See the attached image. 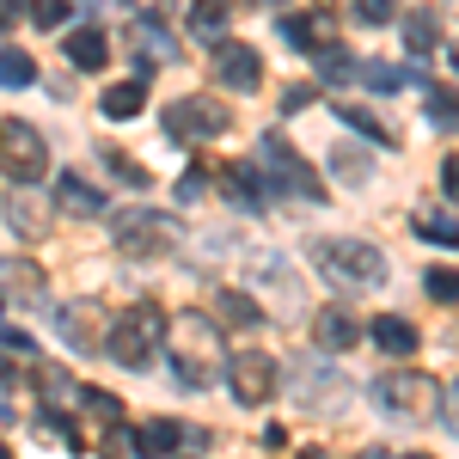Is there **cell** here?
Here are the masks:
<instances>
[{
	"instance_id": "8fae6325",
	"label": "cell",
	"mask_w": 459,
	"mask_h": 459,
	"mask_svg": "<svg viewBox=\"0 0 459 459\" xmlns=\"http://www.w3.org/2000/svg\"><path fill=\"white\" fill-rule=\"evenodd\" d=\"M221 190H227V203H239V209H264V203H270V184H264V172H257L251 160H233V166L221 172Z\"/></svg>"
},
{
	"instance_id": "ffe728a7",
	"label": "cell",
	"mask_w": 459,
	"mask_h": 459,
	"mask_svg": "<svg viewBox=\"0 0 459 459\" xmlns=\"http://www.w3.org/2000/svg\"><path fill=\"white\" fill-rule=\"evenodd\" d=\"M135 110H147V80H142V74L117 80V86L105 92V117H117V123H123V117H135Z\"/></svg>"
},
{
	"instance_id": "8992f818",
	"label": "cell",
	"mask_w": 459,
	"mask_h": 459,
	"mask_svg": "<svg viewBox=\"0 0 459 459\" xmlns=\"http://www.w3.org/2000/svg\"><path fill=\"white\" fill-rule=\"evenodd\" d=\"M227 129H233V117H227V105L209 99V92H190V99L166 105V135H172V142H214V135H227Z\"/></svg>"
},
{
	"instance_id": "9a60e30c",
	"label": "cell",
	"mask_w": 459,
	"mask_h": 459,
	"mask_svg": "<svg viewBox=\"0 0 459 459\" xmlns=\"http://www.w3.org/2000/svg\"><path fill=\"white\" fill-rule=\"evenodd\" d=\"M337 123H350L355 135H368V142H380V147H398V129H386V123H380V117H374V110L368 105H350V99H337Z\"/></svg>"
},
{
	"instance_id": "ee69618b",
	"label": "cell",
	"mask_w": 459,
	"mask_h": 459,
	"mask_svg": "<svg viewBox=\"0 0 459 459\" xmlns=\"http://www.w3.org/2000/svg\"><path fill=\"white\" fill-rule=\"evenodd\" d=\"M264 6H288V0H264Z\"/></svg>"
},
{
	"instance_id": "f1b7e54d",
	"label": "cell",
	"mask_w": 459,
	"mask_h": 459,
	"mask_svg": "<svg viewBox=\"0 0 459 459\" xmlns=\"http://www.w3.org/2000/svg\"><path fill=\"white\" fill-rule=\"evenodd\" d=\"M355 74H361V80H368L374 92H398V86L411 80V74H404V68H392V62H355Z\"/></svg>"
},
{
	"instance_id": "e0dca14e",
	"label": "cell",
	"mask_w": 459,
	"mask_h": 459,
	"mask_svg": "<svg viewBox=\"0 0 459 459\" xmlns=\"http://www.w3.org/2000/svg\"><path fill=\"white\" fill-rule=\"evenodd\" d=\"M135 441H142V454L166 459V454H178V447H184L190 435H184V429H178L172 417H147V423H142V435H135Z\"/></svg>"
},
{
	"instance_id": "d4e9b609",
	"label": "cell",
	"mask_w": 459,
	"mask_h": 459,
	"mask_svg": "<svg viewBox=\"0 0 459 459\" xmlns=\"http://www.w3.org/2000/svg\"><path fill=\"white\" fill-rule=\"evenodd\" d=\"M404 43H411V56H429V49L441 43V25H435V13H423V6H417V13L404 19Z\"/></svg>"
},
{
	"instance_id": "4dcf8cb0",
	"label": "cell",
	"mask_w": 459,
	"mask_h": 459,
	"mask_svg": "<svg viewBox=\"0 0 459 459\" xmlns=\"http://www.w3.org/2000/svg\"><path fill=\"white\" fill-rule=\"evenodd\" d=\"M429 117H435V123H441V129H459V99L454 92H447V86H429Z\"/></svg>"
},
{
	"instance_id": "d6986e66",
	"label": "cell",
	"mask_w": 459,
	"mask_h": 459,
	"mask_svg": "<svg viewBox=\"0 0 459 459\" xmlns=\"http://www.w3.org/2000/svg\"><path fill=\"white\" fill-rule=\"evenodd\" d=\"M6 221H13V233H19V239H37V233H43V203H37L25 184L6 196Z\"/></svg>"
},
{
	"instance_id": "74e56055",
	"label": "cell",
	"mask_w": 459,
	"mask_h": 459,
	"mask_svg": "<svg viewBox=\"0 0 459 459\" xmlns=\"http://www.w3.org/2000/svg\"><path fill=\"white\" fill-rule=\"evenodd\" d=\"M0 350H13V355H31V337H25V331H13V325H0Z\"/></svg>"
},
{
	"instance_id": "ab89813d",
	"label": "cell",
	"mask_w": 459,
	"mask_h": 459,
	"mask_svg": "<svg viewBox=\"0 0 459 459\" xmlns=\"http://www.w3.org/2000/svg\"><path fill=\"white\" fill-rule=\"evenodd\" d=\"M441 411H447V423L459 429V380H454V392H441Z\"/></svg>"
},
{
	"instance_id": "8d00e7d4",
	"label": "cell",
	"mask_w": 459,
	"mask_h": 459,
	"mask_svg": "<svg viewBox=\"0 0 459 459\" xmlns=\"http://www.w3.org/2000/svg\"><path fill=\"white\" fill-rule=\"evenodd\" d=\"M441 190H447V203H459V153L441 160Z\"/></svg>"
},
{
	"instance_id": "277c9868",
	"label": "cell",
	"mask_w": 459,
	"mask_h": 459,
	"mask_svg": "<svg viewBox=\"0 0 459 459\" xmlns=\"http://www.w3.org/2000/svg\"><path fill=\"white\" fill-rule=\"evenodd\" d=\"M160 337H166V318H160V307H135V313H123L117 325H110L105 350H110V361H123V368H142V361H153Z\"/></svg>"
},
{
	"instance_id": "4fadbf2b",
	"label": "cell",
	"mask_w": 459,
	"mask_h": 459,
	"mask_svg": "<svg viewBox=\"0 0 459 459\" xmlns=\"http://www.w3.org/2000/svg\"><path fill=\"white\" fill-rule=\"evenodd\" d=\"M68 62L86 74H99L110 62V37L99 31V25H80V31H68Z\"/></svg>"
},
{
	"instance_id": "d6a6232c",
	"label": "cell",
	"mask_w": 459,
	"mask_h": 459,
	"mask_svg": "<svg viewBox=\"0 0 459 459\" xmlns=\"http://www.w3.org/2000/svg\"><path fill=\"white\" fill-rule=\"evenodd\" d=\"M105 166H110V172H117V178H123L129 190H142V184H147V172H142V166H135V160H123L117 147H105Z\"/></svg>"
},
{
	"instance_id": "60d3db41",
	"label": "cell",
	"mask_w": 459,
	"mask_h": 459,
	"mask_svg": "<svg viewBox=\"0 0 459 459\" xmlns=\"http://www.w3.org/2000/svg\"><path fill=\"white\" fill-rule=\"evenodd\" d=\"M300 459H331V454H325V447H300Z\"/></svg>"
},
{
	"instance_id": "484cf974",
	"label": "cell",
	"mask_w": 459,
	"mask_h": 459,
	"mask_svg": "<svg viewBox=\"0 0 459 459\" xmlns=\"http://www.w3.org/2000/svg\"><path fill=\"white\" fill-rule=\"evenodd\" d=\"M37 80V62H31V49H0V86H31Z\"/></svg>"
},
{
	"instance_id": "f35d334b",
	"label": "cell",
	"mask_w": 459,
	"mask_h": 459,
	"mask_svg": "<svg viewBox=\"0 0 459 459\" xmlns=\"http://www.w3.org/2000/svg\"><path fill=\"white\" fill-rule=\"evenodd\" d=\"M313 105V86H288V99H282V110H307Z\"/></svg>"
},
{
	"instance_id": "ba28073f",
	"label": "cell",
	"mask_w": 459,
	"mask_h": 459,
	"mask_svg": "<svg viewBox=\"0 0 459 459\" xmlns=\"http://www.w3.org/2000/svg\"><path fill=\"white\" fill-rule=\"evenodd\" d=\"M172 239H178V221L160 209H135L117 221V246L129 257H160V251H172Z\"/></svg>"
},
{
	"instance_id": "7dc6e473",
	"label": "cell",
	"mask_w": 459,
	"mask_h": 459,
	"mask_svg": "<svg viewBox=\"0 0 459 459\" xmlns=\"http://www.w3.org/2000/svg\"><path fill=\"white\" fill-rule=\"evenodd\" d=\"M404 459H429V454H404Z\"/></svg>"
},
{
	"instance_id": "7a4b0ae2",
	"label": "cell",
	"mask_w": 459,
	"mask_h": 459,
	"mask_svg": "<svg viewBox=\"0 0 459 459\" xmlns=\"http://www.w3.org/2000/svg\"><path fill=\"white\" fill-rule=\"evenodd\" d=\"M307 257H313L337 288H380L386 282V257L368 246V239H313Z\"/></svg>"
},
{
	"instance_id": "9c48e42d",
	"label": "cell",
	"mask_w": 459,
	"mask_h": 459,
	"mask_svg": "<svg viewBox=\"0 0 459 459\" xmlns=\"http://www.w3.org/2000/svg\"><path fill=\"white\" fill-rule=\"evenodd\" d=\"M227 386H233V398L251 404V411H257V404H270V392H276V361H270L264 350L233 355V361H227Z\"/></svg>"
},
{
	"instance_id": "f6af8a7d",
	"label": "cell",
	"mask_w": 459,
	"mask_h": 459,
	"mask_svg": "<svg viewBox=\"0 0 459 459\" xmlns=\"http://www.w3.org/2000/svg\"><path fill=\"white\" fill-rule=\"evenodd\" d=\"M0 459H13V447H0Z\"/></svg>"
},
{
	"instance_id": "d590c367",
	"label": "cell",
	"mask_w": 459,
	"mask_h": 459,
	"mask_svg": "<svg viewBox=\"0 0 459 459\" xmlns=\"http://www.w3.org/2000/svg\"><path fill=\"white\" fill-rule=\"evenodd\" d=\"M203 190H209V166H190V172H184V184H178V203H196Z\"/></svg>"
},
{
	"instance_id": "7bdbcfd3",
	"label": "cell",
	"mask_w": 459,
	"mask_h": 459,
	"mask_svg": "<svg viewBox=\"0 0 459 459\" xmlns=\"http://www.w3.org/2000/svg\"><path fill=\"white\" fill-rule=\"evenodd\" d=\"M361 459H386V454H380V447H368V454H361Z\"/></svg>"
},
{
	"instance_id": "603a6c76",
	"label": "cell",
	"mask_w": 459,
	"mask_h": 459,
	"mask_svg": "<svg viewBox=\"0 0 459 459\" xmlns=\"http://www.w3.org/2000/svg\"><path fill=\"white\" fill-rule=\"evenodd\" d=\"M417 239L459 251V221H454V214H441V209H423V214H417Z\"/></svg>"
},
{
	"instance_id": "3957f363",
	"label": "cell",
	"mask_w": 459,
	"mask_h": 459,
	"mask_svg": "<svg viewBox=\"0 0 459 459\" xmlns=\"http://www.w3.org/2000/svg\"><path fill=\"white\" fill-rule=\"evenodd\" d=\"M374 398H380V411L398 417V423H435V411H441V386H435V374H417V368L380 374V380H374Z\"/></svg>"
},
{
	"instance_id": "836d02e7",
	"label": "cell",
	"mask_w": 459,
	"mask_h": 459,
	"mask_svg": "<svg viewBox=\"0 0 459 459\" xmlns=\"http://www.w3.org/2000/svg\"><path fill=\"white\" fill-rule=\"evenodd\" d=\"M31 19H37V25H49V31L68 25V0H31Z\"/></svg>"
},
{
	"instance_id": "f546056e",
	"label": "cell",
	"mask_w": 459,
	"mask_h": 459,
	"mask_svg": "<svg viewBox=\"0 0 459 459\" xmlns=\"http://www.w3.org/2000/svg\"><path fill=\"white\" fill-rule=\"evenodd\" d=\"M423 288H429V300H441V307H454L459 300V270H423Z\"/></svg>"
},
{
	"instance_id": "bcb514c9",
	"label": "cell",
	"mask_w": 459,
	"mask_h": 459,
	"mask_svg": "<svg viewBox=\"0 0 459 459\" xmlns=\"http://www.w3.org/2000/svg\"><path fill=\"white\" fill-rule=\"evenodd\" d=\"M454 68H459V43H454Z\"/></svg>"
},
{
	"instance_id": "5bb4252c",
	"label": "cell",
	"mask_w": 459,
	"mask_h": 459,
	"mask_svg": "<svg viewBox=\"0 0 459 459\" xmlns=\"http://www.w3.org/2000/svg\"><path fill=\"white\" fill-rule=\"evenodd\" d=\"M313 343H318V350H331V355H343V350H355V343H361V325H355L350 313H318Z\"/></svg>"
},
{
	"instance_id": "52a82bcc",
	"label": "cell",
	"mask_w": 459,
	"mask_h": 459,
	"mask_svg": "<svg viewBox=\"0 0 459 459\" xmlns=\"http://www.w3.org/2000/svg\"><path fill=\"white\" fill-rule=\"evenodd\" d=\"M0 172L13 184H37L49 172V147H43V135L31 123H0Z\"/></svg>"
},
{
	"instance_id": "b9f144b4",
	"label": "cell",
	"mask_w": 459,
	"mask_h": 459,
	"mask_svg": "<svg viewBox=\"0 0 459 459\" xmlns=\"http://www.w3.org/2000/svg\"><path fill=\"white\" fill-rule=\"evenodd\" d=\"M6 13H13V6H6V0H0V31H6Z\"/></svg>"
},
{
	"instance_id": "7402d4cb",
	"label": "cell",
	"mask_w": 459,
	"mask_h": 459,
	"mask_svg": "<svg viewBox=\"0 0 459 459\" xmlns=\"http://www.w3.org/2000/svg\"><path fill=\"white\" fill-rule=\"evenodd\" d=\"M56 203L68 214H99L105 209V196L92 190V184H80V172H62V184H56Z\"/></svg>"
},
{
	"instance_id": "4316f807",
	"label": "cell",
	"mask_w": 459,
	"mask_h": 459,
	"mask_svg": "<svg viewBox=\"0 0 459 459\" xmlns=\"http://www.w3.org/2000/svg\"><path fill=\"white\" fill-rule=\"evenodd\" d=\"M190 31L196 37H221L227 31V0H190Z\"/></svg>"
},
{
	"instance_id": "cb8c5ba5",
	"label": "cell",
	"mask_w": 459,
	"mask_h": 459,
	"mask_svg": "<svg viewBox=\"0 0 459 459\" xmlns=\"http://www.w3.org/2000/svg\"><path fill=\"white\" fill-rule=\"evenodd\" d=\"M62 337L74 350H99V331H92V307H62Z\"/></svg>"
},
{
	"instance_id": "6da1fadb",
	"label": "cell",
	"mask_w": 459,
	"mask_h": 459,
	"mask_svg": "<svg viewBox=\"0 0 459 459\" xmlns=\"http://www.w3.org/2000/svg\"><path fill=\"white\" fill-rule=\"evenodd\" d=\"M166 337H172V361H178V374H184V386H209L214 374L227 368L221 325H209L203 313H178V318H166Z\"/></svg>"
},
{
	"instance_id": "2e32d148",
	"label": "cell",
	"mask_w": 459,
	"mask_h": 459,
	"mask_svg": "<svg viewBox=\"0 0 459 459\" xmlns=\"http://www.w3.org/2000/svg\"><path fill=\"white\" fill-rule=\"evenodd\" d=\"M282 37L294 43V49H307V56H318V49L331 43V25H325L318 13H288V19H282Z\"/></svg>"
},
{
	"instance_id": "7c38bea8",
	"label": "cell",
	"mask_w": 459,
	"mask_h": 459,
	"mask_svg": "<svg viewBox=\"0 0 459 459\" xmlns=\"http://www.w3.org/2000/svg\"><path fill=\"white\" fill-rule=\"evenodd\" d=\"M361 337H374V350L398 355V361H404V355H417V325H411V318H398V313H380Z\"/></svg>"
},
{
	"instance_id": "ac0fdd59",
	"label": "cell",
	"mask_w": 459,
	"mask_h": 459,
	"mask_svg": "<svg viewBox=\"0 0 459 459\" xmlns=\"http://www.w3.org/2000/svg\"><path fill=\"white\" fill-rule=\"evenodd\" d=\"M214 313L227 318L233 331H257V325H264V307H257V300H246L239 288H221V294H214Z\"/></svg>"
},
{
	"instance_id": "30bf717a",
	"label": "cell",
	"mask_w": 459,
	"mask_h": 459,
	"mask_svg": "<svg viewBox=\"0 0 459 459\" xmlns=\"http://www.w3.org/2000/svg\"><path fill=\"white\" fill-rule=\"evenodd\" d=\"M214 80H227L233 92H257L264 86V56L251 49V43H214Z\"/></svg>"
},
{
	"instance_id": "44dd1931",
	"label": "cell",
	"mask_w": 459,
	"mask_h": 459,
	"mask_svg": "<svg viewBox=\"0 0 459 459\" xmlns=\"http://www.w3.org/2000/svg\"><path fill=\"white\" fill-rule=\"evenodd\" d=\"M37 392H43L49 411H80V386H74L62 368H37Z\"/></svg>"
},
{
	"instance_id": "1f68e13d",
	"label": "cell",
	"mask_w": 459,
	"mask_h": 459,
	"mask_svg": "<svg viewBox=\"0 0 459 459\" xmlns=\"http://www.w3.org/2000/svg\"><path fill=\"white\" fill-rule=\"evenodd\" d=\"M135 43H142L147 62H178V43H166V37H160V25H142V31H135Z\"/></svg>"
},
{
	"instance_id": "83f0119b",
	"label": "cell",
	"mask_w": 459,
	"mask_h": 459,
	"mask_svg": "<svg viewBox=\"0 0 459 459\" xmlns=\"http://www.w3.org/2000/svg\"><path fill=\"white\" fill-rule=\"evenodd\" d=\"M0 282L13 288V294H37L43 288V270L37 264H19V257H0Z\"/></svg>"
},
{
	"instance_id": "e575fe53",
	"label": "cell",
	"mask_w": 459,
	"mask_h": 459,
	"mask_svg": "<svg viewBox=\"0 0 459 459\" xmlns=\"http://www.w3.org/2000/svg\"><path fill=\"white\" fill-rule=\"evenodd\" d=\"M392 13H398L392 0H355V19H361V25H386Z\"/></svg>"
},
{
	"instance_id": "5b68a950",
	"label": "cell",
	"mask_w": 459,
	"mask_h": 459,
	"mask_svg": "<svg viewBox=\"0 0 459 459\" xmlns=\"http://www.w3.org/2000/svg\"><path fill=\"white\" fill-rule=\"evenodd\" d=\"M264 166H270V184H276V190H288V196H300V203H318V196H325V178L313 172V160H300V147L288 142L282 129H270V135H264Z\"/></svg>"
}]
</instances>
